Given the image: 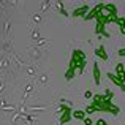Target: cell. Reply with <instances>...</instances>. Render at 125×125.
<instances>
[{
  "label": "cell",
  "instance_id": "1",
  "mask_svg": "<svg viewBox=\"0 0 125 125\" xmlns=\"http://www.w3.org/2000/svg\"><path fill=\"white\" fill-rule=\"evenodd\" d=\"M60 111H63V113H62V117H60V125L70 122V120L73 119V116H71V113H73V111H71L70 106H65V104H62V106H60Z\"/></svg>",
  "mask_w": 125,
  "mask_h": 125
},
{
  "label": "cell",
  "instance_id": "2",
  "mask_svg": "<svg viewBox=\"0 0 125 125\" xmlns=\"http://www.w3.org/2000/svg\"><path fill=\"white\" fill-rule=\"evenodd\" d=\"M89 11H90L89 5H83V6H79L78 10H74V11L71 13V16H73V18H85V16L89 14Z\"/></svg>",
  "mask_w": 125,
  "mask_h": 125
},
{
  "label": "cell",
  "instance_id": "3",
  "mask_svg": "<svg viewBox=\"0 0 125 125\" xmlns=\"http://www.w3.org/2000/svg\"><path fill=\"white\" fill-rule=\"evenodd\" d=\"M100 81H101V74H100V68H98V63L95 62L94 63V83L97 85H100Z\"/></svg>",
  "mask_w": 125,
  "mask_h": 125
},
{
  "label": "cell",
  "instance_id": "4",
  "mask_svg": "<svg viewBox=\"0 0 125 125\" xmlns=\"http://www.w3.org/2000/svg\"><path fill=\"white\" fill-rule=\"evenodd\" d=\"M95 55H97V57H100L101 60H108V54H106L104 46H98V48L95 49Z\"/></svg>",
  "mask_w": 125,
  "mask_h": 125
},
{
  "label": "cell",
  "instance_id": "5",
  "mask_svg": "<svg viewBox=\"0 0 125 125\" xmlns=\"http://www.w3.org/2000/svg\"><path fill=\"white\" fill-rule=\"evenodd\" d=\"M106 76H108V79H109V81H113V83H114V84H117V85H119V87H120V89H122V87H124V85H125V84L122 83V81H120V79H119V78H117V76H116V73H111V71H109V73H108V74H106Z\"/></svg>",
  "mask_w": 125,
  "mask_h": 125
},
{
  "label": "cell",
  "instance_id": "6",
  "mask_svg": "<svg viewBox=\"0 0 125 125\" xmlns=\"http://www.w3.org/2000/svg\"><path fill=\"white\" fill-rule=\"evenodd\" d=\"M71 116H73V119H76V120H84L85 119V111L76 109V111H73V113H71Z\"/></svg>",
  "mask_w": 125,
  "mask_h": 125
},
{
  "label": "cell",
  "instance_id": "7",
  "mask_svg": "<svg viewBox=\"0 0 125 125\" xmlns=\"http://www.w3.org/2000/svg\"><path fill=\"white\" fill-rule=\"evenodd\" d=\"M116 74H117V76H122V74H125V67H124V63H117V67H116Z\"/></svg>",
  "mask_w": 125,
  "mask_h": 125
},
{
  "label": "cell",
  "instance_id": "8",
  "mask_svg": "<svg viewBox=\"0 0 125 125\" xmlns=\"http://www.w3.org/2000/svg\"><path fill=\"white\" fill-rule=\"evenodd\" d=\"M73 76H74V68L68 67L67 73H65V79H67V81H71V78H73Z\"/></svg>",
  "mask_w": 125,
  "mask_h": 125
},
{
  "label": "cell",
  "instance_id": "9",
  "mask_svg": "<svg viewBox=\"0 0 125 125\" xmlns=\"http://www.w3.org/2000/svg\"><path fill=\"white\" fill-rule=\"evenodd\" d=\"M92 113H98V109L94 106V104H90V106L85 108V114H92Z\"/></svg>",
  "mask_w": 125,
  "mask_h": 125
},
{
  "label": "cell",
  "instance_id": "10",
  "mask_svg": "<svg viewBox=\"0 0 125 125\" xmlns=\"http://www.w3.org/2000/svg\"><path fill=\"white\" fill-rule=\"evenodd\" d=\"M104 97H106L108 100H111V98L114 97V92H113V90H109V89H106V90H104Z\"/></svg>",
  "mask_w": 125,
  "mask_h": 125
},
{
  "label": "cell",
  "instance_id": "11",
  "mask_svg": "<svg viewBox=\"0 0 125 125\" xmlns=\"http://www.w3.org/2000/svg\"><path fill=\"white\" fill-rule=\"evenodd\" d=\"M84 97L85 98H94V94H92L90 90H85V94H84Z\"/></svg>",
  "mask_w": 125,
  "mask_h": 125
},
{
  "label": "cell",
  "instance_id": "12",
  "mask_svg": "<svg viewBox=\"0 0 125 125\" xmlns=\"http://www.w3.org/2000/svg\"><path fill=\"white\" fill-rule=\"evenodd\" d=\"M95 125H108V124H106V120H103V119H98L97 122H95Z\"/></svg>",
  "mask_w": 125,
  "mask_h": 125
},
{
  "label": "cell",
  "instance_id": "13",
  "mask_svg": "<svg viewBox=\"0 0 125 125\" xmlns=\"http://www.w3.org/2000/svg\"><path fill=\"white\" fill-rule=\"evenodd\" d=\"M92 124H94V122H92L89 117H85V119H84V125H92Z\"/></svg>",
  "mask_w": 125,
  "mask_h": 125
},
{
  "label": "cell",
  "instance_id": "14",
  "mask_svg": "<svg viewBox=\"0 0 125 125\" xmlns=\"http://www.w3.org/2000/svg\"><path fill=\"white\" fill-rule=\"evenodd\" d=\"M59 6H60V8H62V6H63V5H62V3H59ZM60 13H62V14H65V16H68V13H67V11H63V10H62Z\"/></svg>",
  "mask_w": 125,
  "mask_h": 125
}]
</instances>
